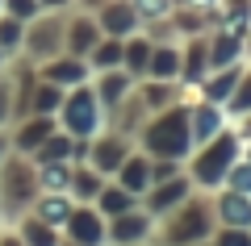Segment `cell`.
<instances>
[{
  "label": "cell",
  "mask_w": 251,
  "mask_h": 246,
  "mask_svg": "<svg viewBox=\"0 0 251 246\" xmlns=\"http://www.w3.org/2000/svg\"><path fill=\"white\" fill-rule=\"evenodd\" d=\"M151 150H159V155H180V150H188V113H168L159 125L151 130Z\"/></svg>",
  "instance_id": "1"
},
{
  "label": "cell",
  "mask_w": 251,
  "mask_h": 246,
  "mask_svg": "<svg viewBox=\"0 0 251 246\" xmlns=\"http://www.w3.org/2000/svg\"><path fill=\"white\" fill-rule=\"evenodd\" d=\"M230 155H234V142L222 138V142H218V146L197 163V176L205 179V184H218V176H226V167H230Z\"/></svg>",
  "instance_id": "2"
},
{
  "label": "cell",
  "mask_w": 251,
  "mask_h": 246,
  "mask_svg": "<svg viewBox=\"0 0 251 246\" xmlns=\"http://www.w3.org/2000/svg\"><path fill=\"white\" fill-rule=\"evenodd\" d=\"M67 117H72V130H75V134H88L92 125H97V105H92V96H88V92H80V96L72 100Z\"/></svg>",
  "instance_id": "3"
},
{
  "label": "cell",
  "mask_w": 251,
  "mask_h": 246,
  "mask_svg": "<svg viewBox=\"0 0 251 246\" xmlns=\"http://www.w3.org/2000/svg\"><path fill=\"white\" fill-rule=\"evenodd\" d=\"M72 234H75V242H84V246H92V242H100V221L97 217H88V213H72Z\"/></svg>",
  "instance_id": "4"
},
{
  "label": "cell",
  "mask_w": 251,
  "mask_h": 246,
  "mask_svg": "<svg viewBox=\"0 0 251 246\" xmlns=\"http://www.w3.org/2000/svg\"><path fill=\"white\" fill-rule=\"evenodd\" d=\"M222 217L234 221V225H247V221H251V204H247V196H226V201H222Z\"/></svg>",
  "instance_id": "5"
},
{
  "label": "cell",
  "mask_w": 251,
  "mask_h": 246,
  "mask_svg": "<svg viewBox=\"0 0 251 246\" xmlns=\"http://www.w3.org/2000/svg\"><path fill=\"white\" fill-rule=\"evenodd\" d=\"M105 25L113 29V34H126V29L134 25V17H130V9H109L105 13Z\"/></svg>",
  "instance_id": "6"
},
{
  "label": "cell",
  "mask_w": 251,
  "mask_h": 246,
  "mask_svg": "<svg viewBox=\"0 0 251 246\" xmlns=\"http://www.w3.org/2000/svg\"><path fill=\"white\" fill-rule=\"evenodd\" d=\"M42 217H46V221H67V217H72V209H67V201L50 196V201L42 204Z\"/></svg>",
  "instance_id": "7"
},
{
  "label": "cell",
  "mask_w": 251,
  "mask_h": 246,
  "mask_svg": "<svg viewBox=\"0 0 251 246\" xmlns=\"http://www.w3.org/2000/svg\"><path fill=\"white\" fill-rule=\"evenodd\" d=\"M113 234H117V242H134V238L143 234V221H138V217H126V221H117Z\"/></svg>",
  "instance_id": "8"
},
{
  "label": "cell",
  "mask_w": 251,
  "mask_h": 246,
  "mask_svg": "<svg viewBox=\"0 0 251 246\" xmlns=\"http://www.w3.org/2000/svg\"><path fill=\"white\" fill-rule=\"evenodd\" d=\"M50 79L72 84V79H80V67H75V63H54V67H50Z\"/></svg>",
  "instance_id": "9"
},
{
  "label": "cell",
  "mask_w": 251,
  "mask_h": 246,
  "mask_svg": "<svg viewBox=\"0 0 251 246\" xmlns=\"http://www.w3.org/2000/svg\"><path fill=\"white\" fill-rule=\"evenodd\" d=\"M172 67H176V54H172V50H159V54L151 59V71H155V75H172Z\"/></svg>",
  "instance_id": "10"
},
{
  "label": "cell",
  "mask_w": 251,
  "mask_h": 246,
  "mask_svg": "<svg viewBox=\"0 0 251 246\" xmlns=\"http://www.w3.org/2000/svg\"><path fill=\"white\" fill-rule=\"evenodd\" d=\"M126 209H130L126 192H105V213H126Z\"/></svg>",
  "instance_id": "11"
},
{
  "label": "cell",
  "mask_w": 251,
  "mask_h": 246,
  "mask_svg": "<svg viewBox=\"0 0 251 246\" xmlns=\"http://www.w3.org/2000/svg\"><path fill=\"white\" fill-rule=\"evenodd\" d=\"M201 229H205V217H201V213H193V217H188V213H184V221H180L176 234H201Z\"/></svg>",
  "instance_id": "12"
},
{
  "label": "cell",
  "mask_w": 251,
  "mask_h": 246,
  "mask_svg": "<svg viewBox=\"0 0 251 246\" xmlns=\"http://www.w3.org/2000/svg\"><path fill=\"white\" fill-rule=\"evenodd\" d=\"M180 192H184V184H168V188H163V192H159V196H155V209H168V204H172V201H176V196H180Z\"/></svg>",
  "instance_id": "13"
},
{
  "label": "cell",
  "mask_w": 251,
  "mask_h": 246,
  "mask_svg": "<svg viewBox=\"0 0 251 246\" xmlns=\"http://www.w3.org/2000/svg\"><path fill=\"white\" fill-rule=\"evenodd\" d=\"M214 125H218V113H214V109H205V113L197 117V134H201V138H209V134H214Z\"/></svg>",
  "instance_id": "14"
},
{
  "label": "cell",
  "mask_w": 251,
  "mask_h": 246,
  "mask_svg": "<svg viewBox=\"0 0 251 246\" xmlns=\"http://www.w3.org/2000/svg\"><path fill=\"white\" fill-rule=\"evenodd\" d=\"M29 246H54L50 229H42V225H29Z\"/></svg>",
  "instance_id": "15"
},
{
  "label": "cell",
  "mask_w": 251,
  "mask_h": 246,
  "mask_svg": "<svg viewBox=\"0 0 251 246\" xmlns=\"http://www.w3.org/2000/svg\"><path fill=\"white\" fill-rule=\"evenodd\" d=\"M143 179H147V167H143V163H130V167H126V184H130V188H138Z\"/></svg>",
  "instance_id": "16"
},
{
  "label": "cell",
  "mask_w": 251,
  "mask_h": 246,
  "mask_svg": "<svg viewBox=\"0 0 251 246\" xmlns=\"http://www.w3.org/2000/svg\"><path fill=\"white\" fill-rule=\"evenodd\" d=\"M9 9L17 13V17H34V9H38V0H9Z\"/></svg>",
  "instance_id": "17"
},
{
  "label": "cell",
  "mask_w": 251,
  "mask_h": 246,
  "mask_svg": "<svg viewBox=\"0 0 251 246\" xmlns=\"http://www.w3.org/2000/svg\"><path fill=\"white\" fill-rule=\"evenodd\" d=\"M117 155H122V146H117V142L100 146V167H113V163H117Z\"/></svg>",
  "instance_id": "18"
},
{
  "label": "cell",
  "mask_w": 251,
  "mask_h": 246,
  "mask_svg": "<svg viewBox=\"0 0 251 246\" xmlns=\"http://www.w3.org/2000/svg\"><path fill=\"white\" fill-rule=\"evenodd\" d=\"M46 184H50V188H63V184H67V171H63V167H46Z\"/></svg>",
  "instance_id": "19"
},
{
  "label": "cell",
  "mask_w": 251,
  "mask_h": 246,
  "mask_svg": "<svg viewBox=\"0 0 251 246\" xmlns=\"http://www.w3.org/2000/svg\"><path fill=\"white\" fill-rule=\"evenodd\" d=\"M42 138H46V125H34V130H25V138H21V146H38Z\"/></svg>",
  "instance_id": "20"
},
{
  "label": "cell",
  "mask_w": 251,
  "mask_h": 246,
  "mask_svg": "<svg viewBox=\"0 0 251 246\" xmlns=\"http://www.w3.org/2000/svg\"><path fill=\"white\" fill-rule=\"evenodd\" d=\"M92 38H97V34H92V25H80V29H75V50L92 46Z\"/></svg>",
  "instance_id": "21"
},
{
  "label": "cell",
  "mask_w": 251,
  "mask_h": 246,
  "mask_svg": "<svg viewBox=\"0 0 251 246\" xmlns=\"http://www.w3.org/2000/svg\"><path fill=\"white\" fill-rule=\"evenodd\" d=\"M230 88H234V71H230V75H222V79H218V84H214L209 92H214V96H226Z\"/></svg>",
  "instance_id": "22"
},
{
  "label": "cell",
  "mask_w": 251,
  "mask_h": 246,
  "mask_svg": "<svg viewBox=\"0 0 251 246\" xmlns=\"http://www.w3.org/2000/svg\"><path fill=\"white\" fill-rule=\"evenodd\" d=\"M234 188L251 192V167H239V171H234Z\"/></svg>",
  "instance_id": "23"
},
{
  "label": "cell",
  "mask_w": 251,
  "mask_h": 246,
  "mask_svg": "<svg viewBox=\"0 0 251 246\" xmlns=\"http://www.w3.org/2000/svg\"><path fill=\"white\" fill-rule=\"evenodd\" d=\"M54 105H59V92H42V96H38V109H42V113H50Z\"/></svg>",
  "instance_id": "24"
},
{
  "label": "cell",
  "mask_w": 251,
  "mask_h": 246,
  "mask_svg": "<svg viewBox=\"0 0 251 246\" xmlns=\"http://www.w3.org/2000/svg\"><path fill=\"white\" fill-rule=\"evenodd\" d=\"M234 109H251V84L239 92V96H234Z\"/></svg>",
  "instance_id": "25"
},
{
  "label": "cell",
  "mask_w": 251,
  "mask_h": 246,
  "mask_svg": "<svg viewBox=\"0 0 251 246\" xmlns=\"http://www.w3.org/2000/svg\"><path fill=\"white\" fill-rule=\"evenodd\" d=\"M222 246H251V238H243V234H226Z\"/></svg>",
  "instance_id": "26"
},
{
  "label": "cell",
  "mask_w": 251,
  "mask_h": 246,
  "mask_svg": "<svg viewBox=\"0 0 251 246\" xmlns=\"http://www.w3.org/2000/svg\"><path fill=\"white\" fill-rule=\"evenodd\" d=\"M117 54H122V46H105V50H100V54H97V59H100V63H113V59H117Z\"/></svg>",
  "instance_id": "27"
},
{
  "label": "cell",
  "mask_w": 251,
  "mask_h": 246,
  "mask_svg": "<svg viewBox=\"0 0 251 246\" xmlns=\"http://www.w3.org/2000/svg\"><path fill=\"white\" fill-rule=\"evenodd\" d=\"M117 92H122V79H109V84H105V100H113Z\"/></svg>",
  "instance_id": "28"
},
{
  "label": "cell",
  "mask_w": 251,
  "mask_h": 246,
  "mask_svg": "<svg viewBox=\"0 0 251 246\" xmlns=\"http://www.w3.org/2000/svg\"><path fill=\"white\" fill-rule=\"evenodd\" d=\"M143 59H147V46H134V50H130V63H134V67H143Z\"/></svg>",
  "instance_id": "29"
},
{
  "label": "cell",
  "mask_w": 251,
  "mask_h": 246,
  "mask_svg": "<svg viewBox=\"0 0 251 246\" xmlns=\"http://www.w3.org/2000/svg\"><path fill=\"white\" fill-rule=\"evenodd\" d=\"M230 54H234V42H218V63L230 59Z\"/></svg>",
  "instance_id": "30"
},
{
  "label": "cell",
  "mask_w": 251,
  "mask_h": 246,
  "mask_svg": "<svg viewBox=\"0 0 251 246\" xmlns=\"http://www.w3.org/2000/svg\"><path fill=\"white\" fill-rule=\"evenodd\" d=\"M143 13H163V0H143Z\"/></svg>",
  "instance_id": "31"
},
{
  "label": "cell",
  "mask_w": 251,
  "mask_h": 246,
  "mask_svg": "<svg viewBox=\"0 0 251 246\" xmlns=\"http://www.w3.org/2000/svg\"><path fill=\"white\" fill-rule=\"evenodd\" d=\"M4 246H21V242H13V238H9V242H4Z\"/></svg>",
  "instance_id": "32"
},
{
  "label": "cell",
  "mask_w": 251,
  "mask_h": 246,
  "mask_svg": "<svg viewBox=\"0 0 251 246\" xmlns=\"http://www.w3.org/2000/svg\"><path fill=\"white\" fill-rule=\"evenodd\" d=\"M50 4H63V0H50Z\"/></svg>",
  "instance_id": "33"
}]
</instances>
